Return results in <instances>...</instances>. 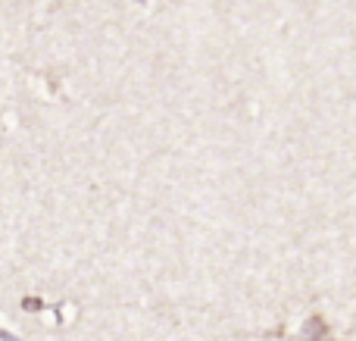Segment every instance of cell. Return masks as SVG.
<instances>
[{
    "label": "cell",
    "mask_w": 356,
    "mask_h": 341,
    "mask_svg": "<svg viewBox=\"0 0 356 341\" xmlns=\"http://www.w3.org/2000/svg\"><path fill=\"white\" fill-rule=\"evenodd\" d=\"M325 332H328L325 319H322V317H309L307 323H303L300 335H297L294 341H322V338H325Z\"/></svg>",
    "instance_id": "6da1fadb"
}]
</instances>
